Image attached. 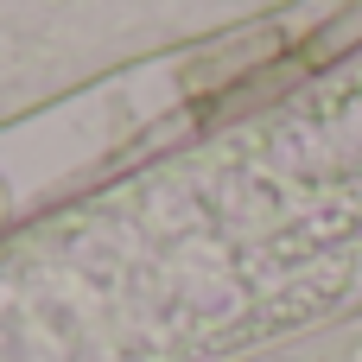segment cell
I'll list each match as a JSON object with an SVG mask.
<instances>
[{
  "instance_id": "6da1fadb",
  "label": "cell",
  "mask_w": 362,
  "mask_h": 362,
  "mask_svg": "<svg viewBox=\"0 0 362 362\" xmlns=\"http://www.w3.org/2000/svg\"><path fill=\"white\" fill-rule=\"evenodd\" d=\"M362 305V57L19 223L6 362H223Z\"/></svg>"
}]
</instances>
